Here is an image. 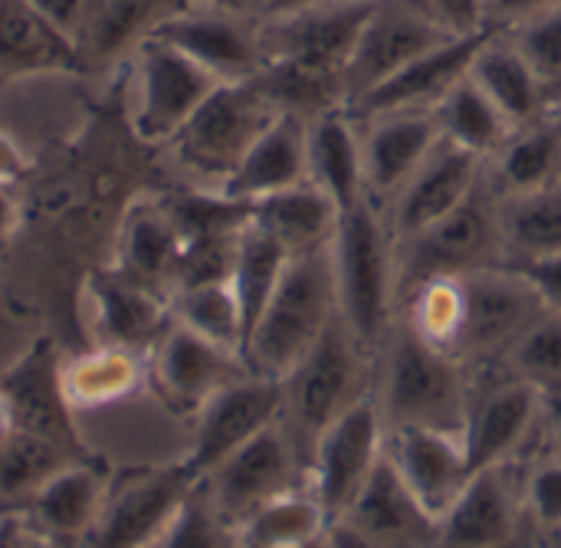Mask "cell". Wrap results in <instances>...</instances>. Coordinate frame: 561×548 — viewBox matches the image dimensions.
<instances>
[{"mask_svg":"<svg viewBox=\"0 0 561 548\" xmlns=\"http://www.w3.org/2000/svg\"><path fill=\"white\" fill-rule=\"evenodd\" d=\"M339 316L378 362L398 322V243L385 207L362 201L342 214L332 240Z\"/></svg>","mask_w":561,"mask_h":548,"instance_id":"1","label":"cell"},{"mask_svg":"<svg viewBox=\"0 0 561 548\" xmlns=\"http://www.w3.org/2000/svg\"><path fill=\"white\" fill-rule=\"evenodd\" d=\"M339 316L332 247L306 256H293L276 293L270 296L260 322L243 345V365L250 375L283 381L316 349L332 319Z\"/></svg>","mask_w":561,"mask_h":548,"instance_id":"2","label":"cell"},{"mask_svg":"<svg viewBox=\"0 0 561 548\" xmlns=\"http://www.w3.org/2000/svg\"><path fill=\"white\" fill-rule=\"evenodd\" d=\"M385 381L378 398L385 427H434L463 434L473 368L417 339L401 319L381 352Z\"/></svg>","mask_w":561,"mask_h":548,"instance_id":"3","label":"cell"},{"mask_svg":"<svg viewBox=\"0 0 561 548\" xmlns=\"http://www.w3.org/2000/svg\"><path fill=\"white\" fill-rule=\"evenodd\" d=\"M375 358L355 342L342 316L332 319L316 349L299 362V368L283 378V431L289 434L302 464L319 441V434L339 421L352 404L375 395L371 391Z\"/></svg>","mask_w":561,"mask_h":548,"instance_id":"4","label":"cell"},{"mask_svg":"<svg viewBox=\"0 0 561 548\" xmlns=\"http://www.w3.org/2000/svg\"><path fill=\"white\" fill-rule=\"evenodd\" d=\"M276 118L279 112L256 85V79L220 82L181 125L168 148L184 171H191L210 191H220Z\"/></svg>","mask_w":561,"mask_h":548,"instance_id":"5","label":"cell"},{"mask_svg":"<svg viewBox=\"0 0 561 548\" xmlns=\"http://www.w3.org/2000/svg\"><path fill=\"white\" fill-rule=\"evenodd\" d=\"M197 483L201 477L184 460L108 473L99 516L76 548H151Z\"/></svg>","mask_w":561,"mask_h":548,"instance_id":"6","label":"cell"},{"mask_svg":"<svg viewBox=\"0 0 561 548\" xmlns=\"http://www.w3.org/2000/svg\"><path fill=\"white\" fill-rule=\"evenodd\" d=\"M493 263H503V227L500 197L490 191L483 171V184L467 204L417 237L398 243V299L424 279L467 276Z\"/></svg>","mask_w":561,"mask_h":548,"instance_id":"7","label":"cell"},{"mask_svg":"<svg viewBox=\"0 0 561 548\" xmlns=\"http://www.w3.org/2000/svg\"><path fill=\"white\" fill-rule=\"evenodd\" d=\"M467 312L457 342V358L473 368L503 365L510 349L546 316L536 289L506 263H493L463 276Z\"/></svg>","mask_w":561,"mask_h":548,"instance_id":"8","label":"cell"},{"mask_svg":"<svg viewBox=\"0 0 561 548\" xmlns=\"http://www.w3.org/2000/svg\"><path fill=\"white\" fill-rule=\"evenodd\" d=\"M539 543L542 533L526 503V473L519 464H503L470 477L440 520L434 548H536Z\"/></svg>","mask_w":561,"mask_h":548,"instance_id":"9","label":"cell"},{"mask_svg":"<svg viewBox=\"0 0 561 548\" xmlns=\"http://www.w3.org/2000/svg\"><path fill=\"white\" fill-rule=\"evenodd\" d=\"M385 437L388 427L375 395L352 404L339 421H332L319 434L306 473L309 490L329 513L332 526L345 516V510L355 503V496L375 473L378 460L385 457Z\"/></svg>","mask_w":561,"mask_h":548,"instance_id":"10","label":"cell"},{"mask_svg":"<svg viewBox=\"0 0 561 548\" xmlns=\"http://www.w3.org/2000/svg\"><path fill=\"white\" fill-rule=\"evenodd\" d=\"M0 398L7 401L13 431L56 444L76 460H95L76 427V408L62 388V358L53 339L39 335L10 368L0 372Z\"/></svg>","mask_w":561,"mask_h":548,"instance_id":"11","label":"cell"},{"mask_svg":"<svg viewBox=\"0 0 561 548\" xmlns=\"http://www.w3.org/2000/svg\"><path fill=\"white\" fill-rule=\"evenodd\" d=\"M539 421H546V398L529 381L510 375L473 372V391L463 424V450L470 473L519 464V450L533 441Z\"/></svg>","mask_w":561,"mask_h":548,"instance_id":"12","label":"cell"},{"mask_svg":"<svg viewBox=\"0 0 561 548\" xmlns=\"http://www.w3.org/2000/svg\"><path fill=\"white\" fill-rule=\"evenodd\" d=\"M306 483V464L296 454L283 424H273L256 434L250 444L233 450L201 480L204 493L230 526H243L256 510Z\"/></svg>","mask_w":561,"mask_h":548,"instance_id":"13","label":"cell"},{"mask_svg":"<svg viewBox=\"0 0 561 548\" xmlns=\"http://www.w3.org/2000/svg\"><path fill=\"white\" fill-rule=\"evenodd\" d=\"M151 36L171 43L197 66L214 72L220 82L253 79L266 66L260 16L233 7L187 0L168 20H161Z\"/></svg>","mask_w":561,"mask_h":548,"instance_id":"14","label":"cell"},{"mask_svg":"<svg viewBox=\"0 0 561 548\" xmlns=\"http://www.w3.org/2000/svg\"><path fill=\"white\" fill-rule=\"evenodd\" d=\"M135 69L141 95L128 125L141 145H168L201 109V102L220 85L214 72L158 36H148L135 49Z\"/></svg>","mask_w":561,"mask_h":548,"instance_id":"15","label":"cell"},{"mask_svg":"<svg viewBox=\"0 0 561 548\" xmlns=\"http://www.w3.org/2000/svg\"><path fill=\"white\" fill-rule=\"evenodd\" d=\"M243 375H250V368L240 355L201 339L197 332L171 319L158 345L148 352L145 385L174 418H197V411L220 388Z\"/></svg>","mask_w":561,"mask_h":548,"instance_id":"16","label":"cell"},{"mask_svg":"<svg viewBox=\"0 0 561 548\" xmlns=\"http://www.w3.org/2000/svg\"><path fill=\"white\" fill-rule=\"evenodd\" d=\"M450 36L457 33H447L414 3L378 0L345 66L348 109L362 102L368 92H375L381 82H388L394 72H401L411 59L447 43Z\"/></svg>","mask_w":561,"mask_h":548,"instance_id":"17","label":"cell"},{"mask_svg":"<svg viewBox=\"0 0 561 548\" xmlns=\"http://www.w3.org/2000/svg\"><path fill=\"white\" fill-rule=\"evenodd\" d=\"M283 421V381L243 375L220 388L194 418V444L184 464L204 480L220 460Z\"/></svg>","mask_w":561,"mask_h":548,"instance_id":"18","label":"cell"},{"mask_svg":"<svg viewBox=\"0 0 561 548\" xmlns=\"http://www.w3.org/2000/svg\"><path fill=\"white\" fill-rule=\"evenodd\" d=\"M483 171L486 161L480 155L440 138L434 151L421 161V168L408 178V184L394 194V201L385 207L394 243L417 237L421 230L434 227L460 204H467L483 184Z\"/></svg>","mask_w":561,"mask_h":548,"instance_id":"19","label":"cell"},{"mask_svg":"<svg viewBox=\"0 0 561 548\" xmlns=\"http://www.w3.org/2000/svg\"><path fill=\"white\" fill-rule=\"evenodd\" d=\"M375 3H316L283 13H263L260 39L266 62L299 59L345 72Z\"/></svg>","mask_w":561,"mask_h":548,"instance_id":"20","label":"cell"},{"mask_svg":"<svg viewBox=\"0 0 561 548\" xmlns=\"http://www.w3.org/2000/svg\"><path fill=\"white\" fill-rule=\"evenodd\" d=\"M335 529L371 548H434L440 520H434L417 503L385 450L375 473L335 523Z\"/></svg>","mask_w":561,"mask_h":548,"instance_id":"21","label":"cell"},{"mask_svg":"<svg viewBox=\"0 0 561 548\" xmlns=\"http://www.w3.org/2000/svg\"><path fill=\"white\" fill-rule=\"evenodd\" d=\"M385 450L417 496V503L434 516L444 520L447 510L460 500L470 483V464L463 450V437L434 427H391L385 437Z\"/></svg>","mask_w":561,"mask_h":548,"instance_id":"22","label":"cell"},{"mask_svg":"<svg viewBox=\"0 0 561 548\" xmlns=\"http://www.w3.org/2000/svg\"><path fill=\"white\" fill-rule=\"evenodd\" d=\"M493 30L496 26H483L477 33L450 36L447 43L421 53L401 72H394L388 82H381L362 102H355L348 112L358 122L371 118V115H385V112H434L440 105V99L470 72L477 49L486 43V36Z\"/></svg>","mask_w":561,"mask_h":548,"instance_id":"23","label":"cell"},{"mask_svg":"<svg viewBox=\"0 0 561 548\" xmlns=\"http://www.w3.org/2000/svg\"><path fill=\"white\" fill-rule=\"evenodd\" d=\"M440 138L444 135L434 112H385L362 118L368 201L388 207Z\"/></svg>","mask_w":561,"mask_h":548,"instance_id":"24","label":"cell"},{"mask_svg":"<svg viewBox=\"0 0 561 548\" xmlns=\"http://www.w3.org/2000/svg\"><path fill=\"white\" fill-rule=\"evenodd\" d=\"M92 322L99 345L128 349L148 355L171 326V306L164 296L122 276L115 266L95 270L89 279Z\"/></svg>","mask_w":561,"mask_h":548,"instance_id":"25","label":"cell"},{"mask_svg":"<svg viewBox=\"0 0 561 548\" xmlns=\"http://www.w3.org/2000/svg\"><path fill=\"white\" fill-rule=\"evenodd\" d=\"M187 0H89V10L72 36L79 72L99 76L135 53L161 20Z\"/></svg>","mask_w":561,"mask_h":548,"instance_id":"26","label":"cell"},{"mask_svg":"<svg viewBox=\"0 0 561 548\" xmlns=\"http://www.w3.org/2000/svg\"><path fill=\"white\" fill-rule=\"evenodd\" d=\"M105 483H108V467L102 457L69 464L49 483H43L16 516L23 520L26 529L59 546L76 548L99 516Z\"/></svg>","mask_w":561,"mask_h":548,"instance_id":"27","label":"cell"},{"mask_svg":"<svg viewBox=\"0 0 561 548\" xmlns=\"http://www.w3.org/2000/svg\"><path fill=\"white\" fill-rule=\"evenodd\" d=\"M36 76H82L76 46L30 0H0V85Z\"/></svg>","mask_w":561,"mask_h":548,"instance_id":"28","label":"cell"},{"mask_svg":"<svg viewBox=\"0 0 561 548\" xmlns=\"http://www.w3.org/2000/svg\"><path fill=\"white\" fill-rule=\"evenodd\" d=\"M312 184L309 181V122L279 115L247 151L240 168L224 181L220 194L237 201H263L270 194Z\"/></svg>","mask_w":561,"mask_h":548,"instance_id":"29","label":"cell"},{"mask_svg":"<svg viewBox=\"0 0 561 548\" xmlns=\"http://www.w3.org/2000/svg\"><path fill=\"white\" fill-rule=\"evenodd\" d=\"M178 263H181V233L164 210V201H141L131 204L118 243H115V270L145 289L164 296L171 302L178 286Z\"/></svg>","mask_w":561,"mask_h":548,"instance_id":"30","label":"cell"},{"mask_svg":"<svg viewBox=\"0 0 561 548\" xmlns=\"http://www.w3.org/2000/svg\"><path fill=\"white\" fill-rule=\"evenodd\" d=\"M309 181L335 204L339 214H348L368 197L362 122L348 109H335L309 122Z\"/></svg>","mask_w":561,"mask_h":548,"instance_id":"31","label":"cell"},{"mask_svg":"<svg viewBox=\"0 0 561 548\" xmlns=\"http://www.w3.org/2000/svg\"><path fill=\"white\" fill-rule=\"evenodd\" d=\"M486 184L500 201L539 194L561 184V118L546 115L516 128L486 161Z\"/></svg>","mask_w":561,"mask_h":548,"instance_id":"32","label":"cell"},{"mask_svg":"<svg viewBox=\"0 0 561 548\" xmlns=\"http://www.w3.org/2000/svg\"><path fill=\"white\" fill-rule=\"evenodd\" d=\"M473 82L493 99V105L510 118L513 128L533 125L549 115V89L526 62V56L510 43L503 30H493L470 62Z\"/></svg>","mask_w":561,"mask_h":548,"instance_id":"33","label":"cell"},{"mask_svg":"<svg viewBox=\"0 0 561 548\" xmlns=\"http://www.w3.org/2000/svg\"><path fill=\"white\" fill-rule=\"evenodd\" d=\"M339 220L342 214L316 184H299L253 204V224L279 240L289 256L329 250Z\"/></svg>","mask_w":561,"mask_h":548,"instance_id":"34","label":"cell"},{"mask_svg":"<svg viewBox=\"0 0 561 548\" xmlns=\"http://www.w3.org/2000/svg\"><path fill=\"white\" fill-rule=\"evenodd\" d=\"M253 79L279 115L316 122L335 109H348V89L342 69L312 66L299 59H270Z\"/></svg>","mask_w":561,"mask_h":548,"instance_id":"35","label":"cell"},{"mask_svg":"<svg viewBox=\"0 0 561 548\" xmlns=\"http://www.w3.org/2000/svg\"><path fill=\"white\" fill-rule=\"evenodd\" d=\"M148 378V355L128 349L95 345L62 365V388L76 411L112 404L138 391Z\"/></svg>","mask_w":561,"mask_h":548,"instance_id":"36","label":"cell"},{"mask_svg":"<svg viewBox=\"0 0 561 548\" xmlns=\"http://www.w3.org/2000/svg\"><path fill=\"white\" fill-rule=\"evenodd\" d=\"M329 529L332 520L309 483L276 496L237 526L243 548H319L329 539Z\"/></svg>","mask_w":561,"mask_h":548,"instance_id":"37","label":"cell"},{"mask_svg":"<svg viewBox=\"0 0 561 548\" xmlns=\"http://www.w3.org/2000/svg\"><path fill=\"white\" fill-rule=\"evenodd\" d=\"M437 122H440V135L473 155H480L483 161H490L506 138L516 132L510 125V118L493 105V99L473 82V76L467 72L434 109Z\"/></svg>","mask_w":561,"mask_h":548,"instance_id":"38","label":"cell"},{"mask_svg":"<svg viewBox=\"0 0 561 548\" xmlns=\"http://www.w3.org/2000/svg\"><path fill=\"white\" fill-rule=\"evenodd\" d=\"M289 260L293 256L286 253V247L279 240H273L266 230H260L250 217V224L240 233L233 270H230V286H233V296H237L240 316H243V345H247L253 326L260 322L270 296L276 293Z\"/></svg>","mask_w":561,"mask_h":548,"instance_id":"39","label":"cell"},{"mask_svg":"<svg viewBox=\"0 0 561 548\" xmlns=\"http://www.w3.org/2000/svg\"><path fill=\"white\" fill-rule=\"evenodd\" d=\"M503 227V263L506 260H542L561 253V184L500 201Z\"/></svg>","mask_w":561,"mask_h":548,"instance_id":"40","label":"cell"},{"mask_svg":"<svg viewBox=\"0 0 561 548\" xmlns=\"http://www.w3.org/2000/svg\"><path fill=\"white\" fill-rule=\"evenodd\" d=\"M79 464L72 454L59 450L30 434H7L0 441V516H16L43 483H49L59 470Z\"/></svg>","mask_w":561,"mask_h":548,"instance_id":"41","label":"cell"},{"mask_svg":"<svg viewBox=\"0 0 561 548\" xmlns=\"http://www.w3.org/2000/svg\"><path fill=\"white\" fill-rule=\"evenodd\" d=\"M171 319L197 332L201 339L243 358V316L230 279L184 286L171 296Z\"/></svg>","mask_w":561,"mask_h":548,"instance_id":"42","label":"cell"},{"mask_svg":"<svg viewBox=\"0 0 561 548\" xmlns=\"http://www.w3.org/2000/svg\"><path fill=\"white\" fill-rule=\"evenodd\" d=\"M506 372L529 381L542 398L561 395V316L546 312L503 358Z\"/></svg>","mask_w":561,"mask_h":548,"instance_id":"43","label":"cell"},{"mask_svg":"<svg viewBox=\"0 0 561 548\" xmlns=\"http://www.w3.org/2000/svg\"><path fill=\"white\" fill-rule=\"evenodd\" d=\"M151 548H243V543L237 526H230L217 513V506L197 483V490L184 500L174 523Z\"/></svg>","mask_w":561,"mask_h":548,"instance_id":"44","label":"cell"},{"mask_svg":"<svg viewBox=\"0 0 561 548\" xmlns=\"http://www.w3.org/2000/svg\"><path fill=\"white\" fill-rule=\"evenodd\" d=\"M506 36L549 89L561 76V7L506 30Z\"/></svg>","mask_w":561,"mask_h":548,"instance_id":"45","label":"cell"},{"mask_svg":"<svg viewBox=\"0 0 561 548\" xmlns=\"http://www.w3.org/2000/svg\"><path fill=\"white\" fill-rule=\"evenodd\" d=\"M526 503L542 536L561 529V457L526 473Z\"/></svg>","mask_w":561,"mask_h":548,"instance_id":"46","label":"cell"},{"mask_svg":"<svg viewBox=\"0 0 561 548\" xmlns=\"http://www.w3.org/2000/svg\"><path fill=\"white\" fill-rule=\"evenodd\" d=\"M421 13H427L434 23H440L447 33H477L483 30V0H408Z\"/></svg>","mask_w":561,"mask_h":548,"instance_id":"47","label":"cell"},{"mask_svg":"<svg viewBox=\"0 0 561 548\" xmlns=\"http://www.w3.org/2000/svg\"><path fill=\"white\" fill-rule=\"evenodd\" d=\"M510 270H516L542 299L546 312L561 316V253L559 256H542V260H506Z\"/></svg>","mask_w":561,"mask_h":548,"instance_id":"48","label":"cell"},{"mask_svg":"<svg viewBox=\"0 0 561 548\" xmlns=\"http://www.w3.org/2000/svg\"><path fill=\"white\" fill-rule=\"evenodd\" d=\"M561 0H483V23L496 30H513L533 16H542L549 10H559Z\"/></svg>","mask_w":561,"mask_h":548,"instance_id":"49","label":"cell"},{"mask_svg":"<svg viewBox=\"0 0 561 548\" xmlns=\"http://www.w3.org/2000/svg\"><path fill=\"white\" fill-rule=\"evenodd\" d=\"M53 26H59L69 39L76 36L85 10H89V0H30Z\"/></svg>","mask_w":561,"mask_h":548,"instance_id":"50","label":"cell"},{"mask_svg":"<svg viewBox=\"0 0 561 548\" xmlns=\"http://www.w3.org/2000/svg\"><path fill=\"white\" fill-rule=\"evenodd\" d=\"M16 181H0V243L16 230V220H20V204H16Z\"/></svg>","mask_w":561,"mask_h":548,"instance_id":"51","label":"cell"},{"mask_svg":"<svg viewBox=\"0 0 561 548\" xmlns=\"http://www.w3.org/2000/svg\"><path fill=\"white\" fill-rule=\"evenodd\" d=\"M26 171V158L23 151L13 145V138H7L0 132V181H20Z\"/></svg>","mask_w":561,"mask_h":548,"instance_id":"52","label":"cell"},{"mask_svg":"<svg viewBox=\"0 0 561 548\" xmlns=\"http://www.w3.org/2000/svg\"><path fill=\"white\" fill-rule=\"evenodd\" d=\"M316 3H375V0H270L263 13H283V10H299V7H316Z\"/></svg>","mask_w":561,"mask_h":548,"instance_id":"53","label":"cell"},{"mask_svg":"<svg viewBox=\"0 0 561 548\" xmlns=\"http://www.w3.org/2000/svg\"><path fill=\"white\" fill-rule=\"evenodd\" d=\"M20 533H23V523L20 516H0V548H20Z\"/></svg>","mask_w":561,"mask_h":548,"instance_id":"54","label":"cell"},{"mask_svg":"<svg viewBox=\"0 0 561 548\" xmlns=\"http://www.w3.org/2000/svg\"><path fill=\"white\" fill-rule=\"evenodd\" d=\"M546 424H549V431L556 437V447H559L561 454V395H549L546 398Z\"/></svg>","mask_w":561,"mask_h":548,"instance_id":"55","label":"cell"},{"mask_svg":"<svg viewBox=\"0 0 561 548\" xmlns=\"http://www.w3.org/2000/svg\"><path fill=\"white\" fill-rule=\"evenodd\" d=\"M23 523V520H20ZM20 548H66L59 546V543H53V539H46V536H39V533H33V529H26L23 526V533H20Z\"/></svg>","mask_w":561,"mask_h":548,"instance_id":"56","label":"cell"},{"mask_svg":"<svg viewBox=\"0 0 561 548\" xmlns=\"http://www.w3.org/2000/svg\"><path fill=\"white\" fill-rule=\"evenodd\" d=\"M207 3H220V7H233V10H243V13H263L270 0H207Z\"/></svg>","mask_w":561,"mask_h":548,"instance_id":"57","label":"cell"},{"mask_svg":"<svg viewBox=\"0 0 561 548\" xmlns=\"http://www.w3.org/2000/svg\"><path fill=\"white\" fill-rule=\"evenodd\" d=\"M329 543L335 548H371V546H365V543H358V539H352L348 533H342V529H329Z\"/></svg>","mask_w":561,"mask_h":548,"instance_id":"58","label":"cell"},{"mask_svg":"<svg viewBox=\"0 0 561 548\" xmlns=\"http://www.w3.org/2000/svg\"><path fill=\"white\" fill-rule=\"evenodd\" d=\"M549 115L561 118V76L549 85Z\"/></svg>","mask_w":561,"mask_h":548,"instance_id":"59","label":"cell"},{"mask_svg":"<svg viewBox=\"0 0 561 548\" xmlns=\"http://www.w3.org/2000/svg\"><path fill=\"white\" fill-rule=\"evenodd\" d=\"M7 434H13V421H10V411H7V401L0 398V441H3Z\"/></svg>","mask_w":561,"mask_h":548,"instance_id":"60","label":"cell"},{"mask_svg":"<svg viewBox=\"0 0 561 548\" xmlns=\"http://www.w3.org/2000/svg\"><path fill=\"white\" fill-rule=\"evenodd\" d=\"M542 548H561V529L546 533V536H542Z\"/></svg>","mask_w":561,"mask_h":548,"instance_id":"61","label":"cell"}]
</instances>
